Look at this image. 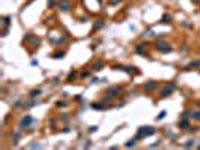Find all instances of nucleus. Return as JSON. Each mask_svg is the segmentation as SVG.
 Returning <instances> with one entry per match:
<instances>
[{"label": "nucleus", "mask_w": 200, "mask_h": 150, "mask_svg": "<svg viewBox=\"0 0 200 150\" xmlns=\"http://www.w3.org/2000/svg\"><path fill=\"white\" fill-rule=\"evenodd\" d=\"M119 93H121V89L119 87H110L107 90V96L108 98H114V96H117Z\"/></svg>", "instance_id": "39448f33"}, {"label": "nucleus", "mask_w": 200, "mask_h": 150, "mask_svg": "<svg viewBox=\"0 0 200 150\" xmlns=\"http://www.w3.org/2000/svg\"><path fill=\"white\" fill-rule=\"evenodd\" d=\"M174 90V84H170V86H167V87L163 89V92H161V98H167L169 95H172V92Z\"/></svg>", "instance_id": "20e7f679"}, {"label": "nucleus", "mask_w": 200, "mask_h": 150, "mask_svg": "<svg viewBox=\"0 0 200 150\" xmlns=\"http://www.w3.org/2000/svg\"><path fill=\"white\" fill-rule=\"evenodd\" d=\"M116 69H119V71H125V72H130V74H139L137 71V68H131V66H117Z\"/></svg>", "instance_id": "0eeeda50"}, {"label": "nucleus", "mask_w": 200, "mask_h": 150, "mask_svg": "<svg viewBox=\"0 0 200 150\" xmlns=\"http://www.w3.org/2000/svg\"><path fill=\"white\" fill-rule=\"evenodd\" d=\"M155 47H157L158 51H161V53H170V51H172V47L167 44V42H163V41H161V42H157Z\"/></svg>", "instance_id": "f03ea898"}, {"label": "nucleus", "mask_w": 200, "mask_h": 150, "mask_svg": "<svg viewBox=\"0 0 200 150\" xmlns=\"http://www.w3.org/2000/svg\"><path fill=\"white\" fill-rule=\"evenodd\" d=\"M41 95V90H33L32 93H30V96L32 98H36V96H39Z\"/></svg>", "instance_id": "4468645a"}, {"label": "nucleus", "mask_w": 200, "mask_h": 150, "mask_svg": "<svg viewBox=\"0 0 200 150\" xmlns=\"http://www.w3.org/2000/svg\"><path fill=\"white\" fill-rule=\"evenodd\" d=\"M80 77H81V78H86V77H89V72H83Z\"/></svg>", "instance_id": "b1692460"}, {"label": "nucleus", "mask_w": 200, "mask_h": 150, "mask_svg": "<svg viewBox=\"0 0 200 150\" xmlns=\"http://www.w3.org/2000/svg\"><path fill=\"white\" fill-rule=\"evenodd\" d=\"M155 134V129L154 128H150V126H145V128H140L139 132H137V140L140 138H146V137H150V135H154Z\"/></svg>", "instance_id": "f257e3e1"}, {"label": "nucleus", "mask_w": 200, "mask_h": 150, "mask_svg": "<svg viewBox=\"0 0 200 150\" xmlns=\"http://www.w3.org/2000/svg\"><path fill=\"white\" fill-rule=\"evenodd\" d=\"M134 144H135V140H131V141H128L125 146H126V147H131V146H134Z\"/></svg>", "instance_id": "412c9836"}, {"label": "nucleus", "mask_w": 200, "mask_h": 150, "mask_svg": "<svg viewBox=\"0 0 200 150\" xmlns=\"http://www.w3.org/2000/svg\"><path fill=\"white\" fill-rule=\"evenodd\" d=\"M63 56H65V53H63V51H57V53L53 54V59H62Z\"/></svg>", "instance_id": "f8f14e48"}, {"label": "nucleus", "mask_w": 200, "mask_h": 150, "mask_svg": "<svg viewBox=\"0 0 200 150\" xmlns=\"http://www.w3.org/2000/svg\"><path fill=\"white\" fill-rule=\"evenodd\" d=\"M57 107H65V102H57Z\"/></svg>", "instance_id": "cd10ccee"}, {"label": "nucleus", "mask_w": 200, "mask_h": 150, "mask_svg": "<svg viewBox=\"0 0 200 150\" xmlns=\"http://www.w3.org/2000/svg\"><path fill=\"white\" fill-rule=\"evenodd\" d=\"M117 3H121V0H110V5H117Z\"/></svg>", "instance_id": "4be33fe9"}, {"label": "nucleus", "mask_w": 200, "mask_h": 150, "mask_svg": "<svg viewBox=\"0 0 200 150\" xmlns=\"http://www.w3.org/2000/svg\"><path fill=\"white\" fill-rule=\"evenodd\" d=\"M164 116H165V111H161V113H159V114H158L157 120H163V119H164Z\"/></svg>", "instance_id": "6ab92c4d"}, {"label": "nucleus", "mask_w": 200, "mask_h": 150, "mask_svg": "<svg viewBox=\"0 0 200 150\" xmlns=\"http://www.w3.org/2000/svg\"><path fill=\"white\" fill-rule=\"evenodd\" d=\"M98 3H102V0H98Z\"/></svg>", "instance_id": "c756f323"}, {"label": "nucleus", "mask_w": 200, "mask_h": 150, "mask_svg": "<svg viewBox=\"0 0 200 150\" xmlns=\"http://www.w3.org/2000/svg\"><path fill=\"white\" fill-rule=\"evenodd\" d=\"M93 68H95L96 71H99V69L102 68V62H98V63H95V65H93Z\"/></svg>", "instance_id": "a211bd4d"}, {"label": "nucleus", "mask_w": 200, "mask_h": 150, "mask_svg": "<svg viewBox=\"0 0 200 150\" xmlns=\"http://www.w3.org/2000/svg\"><path fill=\"white\" fill-rule=\"evenodd\" d=\"M188 126H190V123H188L187 117H183V120H181V122H179V128H181V129H187Z\"/></svg>", "instance_id": "1a4fd4ad"}, {"label": "nucleus", "mask_w": 200, "mask_h": 150, "mask_svg": "<svg viewBox=\"0 0 200 150\" xmlns=\"http://www.w3.org/2000/svg\"><path fill=\"white\" fill-rule=\"evenodd\" d=\"M32 122H33V119L30 117V116H26L23 120H21V126H24V128H27V126H30L32 125Z\"/></svg>", "instance_id": "6e6552de"}, {"label": "nucleus", "mask_w": 200, "mask_h": 150, "mask_svg": "<svg viewBox=\"0 0 200 150\" xmlns=\"http://www.w3.org/2000/svg\"><path fill=\"white\" fill-rule=\"evenodd\" d=\"M193 2H194V3H200V0H193Z\"/></svg>", "instance_id": "c85d7f7f"}, {"label": "nucleus", "mask_w": 200, "mask_h": 150, "mask_svg": "<svg viewBox=\"0 0 200 150\" xmlns=\"http://www.w3.org/2000/svg\"><path fill=\"white\" fill-rule=\"evenodd\" d=\"M163 23H165V24H167V23H172V17H170L169 14H164V15H163Z\"/></svg>", "instance_id": "9b49d317"}, {"label": "nucleus", "mask_w": 200, "mask_h": 150, "mask_svg": "<svg viewBox=\"0 0 200 150\" xmlns=\"http://www.w3.org/2000/svg\"><path fill=\"white\" fill-rule=\"evenodd\" d=\"M54 3H56L54 0H48V6H50V8H53V6H54Z\"/></svg>", "instance_id": "5701e85b"}, {"label": "nucleus", "mask_w": 200, "mask_h": 150, "mask_svg": "<svg viewBox=\"0 0 200 150\" xmlns=\"http://www.w3.org/2000/svg\"><path fill=\"white\" fill-rule=\"evenodd\" d=\"M96 129H98V126H92V128H90V129H89V131H90V132H95Z\"/></svg>", "instance_id": "a878e982"}, {"label": "nucleus", "mask_w": 200, "mask_h": 150, "mask_svg": "<svg viewBox=\"0 0 200 150\" xmlns=\"http://www.w3.org/2000/svg\"><path fill=\"white\" fill-rule=\"evenodd\" d=\"M185 146H187V147H191V146H194V141H190V143H187Z\"/></svg>", "instance_id": "bb28decb"}, {"label": "nucleus", "mask_w": 200, "mask_h": 150, "mask_svg": "<svg viewBox=\"0 0 200 150\" xmlns=\"http://www.w3.org/2000/svg\"><path fill=\"white\" fill-rule=\"evenodd\" d=\"M145 90H146V92H154V90H157V81H148V83L145 84Z\"/></svg>", "instance_id": "423d86ee"}, {"label": "nucleus", "mask_w": 200, "mask_h": 150, "mask_svg": "<svg viewBox=\"0 0 200 150\" xmlns=\"http://www.w3.org/2000/svg\"><path fill=\"white\" fill-rule=\"evenodd\" d=\"M71 6H72V5H71L69 0H60V2H59V8H60V11H63V12H68L71 9Z\"/></svg>", "instance_id": "7ed1b4c3"}, {"label": "nucleus", "mask_w": 200, "mask_h": 150, "mask_svg": "<svg viewBox=\"0 0 200 150\" xmlns=\"http://www.w3.org/2000/svg\"><path fill=\"white\" fill-rule=\"evenodd\" d=\"M3 23H5V26H9L11 24V17H3Z\"/></svg>", "instance_id": "f3484780"}, {"label": "nucleus", "mask_w": 200, "mask_h": 150, "mask_svg": "<svg viewBox=\"0 0 200 150\" xmlns=\"http://www.w3.org/2000/svg\"><path fill=\"white\" fill-rule=\"evenodd\" d=\"M74 77H75V74H74V72H72V74H69V77H68V81H71V80L74 78Z\"/></svg>", "instance_id": "393cba45"}, {"label": "nucleus", "mask_w": 200, "mask_h": 150, "mask_svg": "<svg viewBox=\"0 0 200 150\" xmlns=\"http://www.w3.org/2000/svg\"><path fill=\"white\" fill-rule=\"evenodd\" d=\"M92 108L93 110H105V108H108L107 105H102V104H93L92 105Z\"/></svg>", "instance_id": "9d476101"}, {"label": "nucleus", "mask_w": 200, "mask_h": 150, "mask_svg": "<svg viewBox=\"0 0 200 150\" xmlns=\"http://www.w3.org/2000/svg\"><path fill=\"white\" fill-rule=\"evenodd\" d=\"M199 104H200V102H199Z\"/></svg>", "instance_id": "7c9ffc66"}, {"label": "nucleus", "mask_w": 200, "mask_h": 150, "mask_svg": "<svg viewBox=\"0 0 200 150\" xmlns=\"http://www.w3.org/2000/svg\"><path fill=\"white\" fill-rule=\"evenodd\" d=\"M104 26V23H102V20H98V23H95V29H101V27Z\"/></svg>", "instance_id": "2eb2a0df"}, {"label": "nucleus", "mask_w": 200, "mask_h": 150, "mask_svg": "<svg viewBox=\"0 0 200 150\" xmlns=\"http://www.w3.org/2000/svg\"><path fill=\"white\" fill-rule=\"evenodd\" d=\"M193 117H194L196 120H200V111H196V113H193Z\"/></svg>", "instance_id": "aec40b11"}, {"label": "nucleus", "mask_w": 200, "mask_h": 150, "mask_svg": "<svg viewBox=\"0 0 200 150\" xmlns=\"http://www.w3.org/2000/svg\"><path fill=\"white\" fill-rule=\"evenodd\" d=\"M135 51H137V53H139V54H145V48H143L141 45H139V47L135 48Z\"/></svg>", "instance_id": "dca6fc26"}, {"label": "nucleus", "mask_w": 200, "mask_h": 150, "mask_svg": "<svg viewBox=\"0 0 200 150\" xmlns=\"http://www.w3.org/2000/svg\"><path fill=\"white\" fill-rule=\"evenodd\" d=\"M193 68H200V60H197V62H193L187 69H193Z\"/></svg>", "instance_id": "ddd939ff"}]
</instances>
